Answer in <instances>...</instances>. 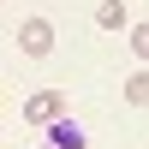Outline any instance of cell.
I'll return each instance as SVG.
<instances>
[{
  "mask_svg": "<svg viewBox=\"0 0 149 149\" xmlns=\"http://www.w3.org/2000/svg\"><path fill=\"white\" fill-rule=\"evenodd\" d=\"M54 119H66V95H60V90H36L30 95V102H24V125H54Z\"/></svg>",
  "mask_w": 149,
  "mask_h": 149,
  "instance_id": "1",
  "label": "cell"
},
{
  "mask_svg": "<svg viewBox=\"0 0 149 149\" xmlns=\"http://www.w3.org/2000/svg\"><path fill=\"white\" fill-rule=\"evenodd\" d=\"M18 48L30 60H48V54H54V24H48V18H24L18 24Z\"/></svg>",
  "mask_w": 149,
  "mask_h": 149,
  "instance_id": "2",
  "label": "cell"
},
{
  "mask_svg": "<svg viewBox=\"0 0 149 149\" xmlns=\"http://www.w3.org/2000/svg\"><path fill=\"white\" fill-rule=\"evenodd\" d=\"M95 24H102V30H131V12H125V0H102V6H95Z\"/></svg>",
  "mask_w": 149,
  "mask_h": 149,
  "instance_id": "3",
  "label": "cell"
},
{
  "mask_svg": "<svg viewBox=\"0 0 149 149\" xmlns=\"http://www.w3.org/2000/svg\"><path fill=\"white\" fill-rule=\"evenodd\" d=\"M48 143H54V149H84V131L72 125V113H66V119H54V125H48Z\"/></svg>",
  "mask_w": 149,
  "mask_h": 149,
  "instance_id": "4",
  "label": "cell"
},
{
  "mask_svg": "<svg viewBox=\"0 0 149 149\" xmlns=\"http://www.w3.org/2000/svg\"><path fill=\"white\" fill-rule=\"evenodd\" d=\"M125 102H131V107H149V60L125 78Z\"/></svg>",
  "mask_w": 149,
  "mask_h": 149,
  "instance_id": "5",
  "label": "cell"
},
{
  "mask_svg": "<svg viewBox=\"0 0 149 149\" xmlns=\"http://www.w3.org/2000/svg\"><path fill=\"white\" fill-rule=\"evenodd\" d=\"M125 36H131V54H137V60H149V18H143V24H131Z\"/></svg>",
  "mask_w": 149,
  "mask_h": 149,
  "instance_id": "6",
  "label": "cell"
}]
</instances>
